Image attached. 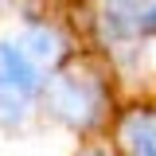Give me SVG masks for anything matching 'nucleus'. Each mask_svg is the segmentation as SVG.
Listing matches in <instances>:
<instances>
[{
  "label": "nucleus",
  "mask_w": 156,
  "mask_h": 156,
  "mask_svg": "<svg viewBox=\"0 0 156 156\" xmlns=\"http://www.w3.org/2000/svg\"><path fill=\"white\" fill-rule=\"evenodd\" d=\"M117 109H121V90L109 66L94 51H78L66 66H58L47 78L39 117L82 144L109 133Z\"/></svg>",
  "instance_id": "nucleus-1"
},
{
  "label": "nucleus",
  "mask_w": 156,
  "mask_h": 156,
  "mask_svg": "<svg viewBox=\"0 0 156 156\" xmlns=\"http://www.w3.org/2000/svg\"><path fill=\"white\" fill-rule=\"evenodd\" d=\"M74 23L86 51L105 58L121 47L156 39V0H86Z\"/></svg>",
  "instance_id": "nucleus-2"
},
{
  "label": "nucleus",
  "mask_w": 156,
  "mask_h": 156,
  "mask_svg": "<svg viewBox=\"0 0 156 156\" xmlns=\"http://www.w3.org/2000/svg\"><path fill=\"white\" fill-rule=\"evenodd\" d=\"M105 136L121 156H156V98L121 101Z\"/></svg>",
  "instance_id": "nucleus-5"
},
{
  "label": "nucleus",
  "mask_w": 156,
  "mask_h": 156,
  "mask_svg": "<svg viewBox=\"0 0 156 156\" xmlns=\"http://www.w3.org/2000/svg\"><path fill=\"white\" fill-rule=\"evenodd\" d=\"M47 70L20 47L8 31H0V133L16 136L31 129L43 105V90H47Z\"/></svg>",
  "instance_id": "nucleus-3"
},
{
  "label": "nucleus",
  "mask_w": 156,
  "mask_h": 156,
  "mask_svg": "<svg viewBox=\"0 0 156 156\" xmlns=\"http://www.w3.org/2000/svg\"><path fill=\"white\" fill-rule=\"evenodd\" d=\"M8 35L16 39V43L35 58L47 74H55L58 66H66L78 51H86L82 31H78L74 20L47 16V12H16Z\"/></svg>",
  "instance_id": "nucleus-4"
},
{
  "label": "nucleus",
  "mask_w": 156,
  "mask_h": 156,
  "mask_svg": "<svg viewBox=\"0 0 156 156\" xmlns=\"http://www.w3.org/2000/svg\"><path fill=\"white\" fill-rule=\"evenodd\" d=\"M74 156H121V152L113 148L109 136H98V140H82V144L74 148Z\"/></svg>",
  "instance_id": "nucleus-6"
}]
</instances>
